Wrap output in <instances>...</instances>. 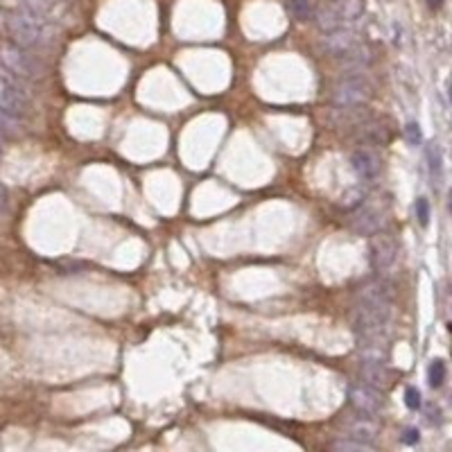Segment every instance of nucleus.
<instances>
[{
    "instance_id": "f3484780",
    "label": "nucleus",
    "mask_w": 452,
    "mask_h": 452,
    "mask_svg": "<svg viewBox=\"0 0 452 452\" xmlns=\"http://www.w3.org/2000/svg\"><path fill=\"white\" fill-rule=\"evenodd\" d=\"M64 0H23V5H25V9H30L32 14H37V16H43V18H48L52 14H57L62 7Z\"/></svg>"
},
{
    "instance_id": "4be33fe9",
    "label": "nucleus",
    "mask_w": 452,
    "mask_h": 452,
    "mask_svg": "<svg viewBox=\"0 0 452 452\" xmlns=\"http://www.w3.org/2000/svg\"><path fill=\"white\" fill-rule=\"evenodd\" d=\"M446 380V364L441 360H434L430 364V385L432 387H441Z\"/></svg>"
},
{
    "instance_id": "20e7f679",
    "label": "nucleus",
    "mask_w": 452,
    "mask_h": 452,
    "mask_svg": "<svg viewBox=\"0 0 452 452\" xmlns=\"http://www.w3.org/2000/svg\"><path fill=\"white\" fill-rule=\"evenodd\" d=\"M391 315H393V306L380 308V306L357 303L353 310V328L357 330L360 337H387Z\"/></svg>"
},
{
    "instance_id": "1a4fd4ad",
    "label": "nucleus",
    "mask_w": 452,
    "mask_h": 452,
    "mask_svg": "<svg viewBox=\"0 0 452 452\" xmlns=\"http://www.w3.org/2000/svg\"><path fill=\"white\" fill-rule=\"evenodd\" d=\"M349 398H351L353 407L360 414H366V416H376V414L382 412V407H385L382 391L366 385V382H357V385H353L351 391H349Z\"/></svg>"
},
{
    "instance_id": "9d476101",
    "label": "nucleus",
    "mask_w": 452,
    "mask_h": 452,
    "mask_svg": "<svg viewBox=\"0 0 452 452\" xmlns=\"http://www.w3.org/2000/svg\"><path fill=\"white\" fill-rule=\"evenodd\" d=\"M355 301L360 306H380V308H391L393 306V287L385 276H380L378 281H371L357 289Z\"/></svg>"
},
{
    "instance_id": "ddd939ff",
    "label": "nucleus",
    "mask_w": 452,
    "mask_h": 452,
    "mask_svg": "<svg viewBox=\"0 0 452 452\" xmlns=\"http://www.w3.org/2000/svg\"><path fill=\"white\" fill-rule=\"evenodd\" d=\"M346 432H349L351 439H357V441L364 444H373L378 434H380V425L371 419V416H357V419L346 423Z\"/></svg>"
},
{
    "instance_id": "5701e85b",
    "label": "nucleus",
    "mask_w": 452,
    "mask_h": 452,
    "mask_svg": "<svg viewBox=\"0 0 452 452\" xmlns=\"http://www.w3.org/2000/svg\"><path fill=\"white\" fill-rule=\"evenodd\" d=\"M416 215H419V222L425 226L427 219H430V204H427L425 197H421V199H416Z\"/></svg>"
},
{
    "instance_id": "6e6552de",
    "label": "nucleus",
    "mask_w": 452,
    "mask_h": 452,
    "mask_svg": "<svg viewBox=\"0 0 452 452\" xmlns=\"http://www.w3.org/2000/svg\"><path fill=\"white\" fill-rule=\"evenodd\" d=\"M362 43V37L351 28H340V30H330L326 32V37L319 41V50L323 54L330 57H342L349 50L357 48Z\"/></svg>"
},
{
    "instance_id": "f03ea898",
    "label": "nucleus",
    "mask_w": 452,
    "mask_h": 452,
    "mask_svg": "<svg viewBox=\"0 0 452 452\" xmlns=\"http://www.w3.org/2000/svg\"><path fill=\"white\" fill-rule=\"evenodd\" d=\"M364 14V0H330V3L315 9L312 21L321 32L349 28Z\"/></svg>"
},
{
    "instance_id": "bb28decb",
    "label": "nucleus",
    "mask_w": 452,
    "mask_h": 452,
    "mask_svg": "<svg viewBox=\"0 0 452 452\" xmlns=\"http://www.w3.org/2000/svg\"><path fill=\"white\" fill-rule=\"evenodd\" d=\"M5 206H7V190H5V185L0 183V213L5 211Z\"/></svg>"
},
{
    "instance_id": "f8f14e48",
    "label": "nucleus",
    "mask_w": 452,
    "mask_h": 452,
    "mask_svg": "<svg viewBox=\"0 0 452 452\" xmlns=\"http://www.w3.org/2000/svg\"><path fill=\"white\" fill-rule=\"evenodd\" d=\"M337 59H340V66L344 68V71L360 75L362 71H366V68L373 64V52H371L364 43H360L357 48H353V50H349L346 54L337 57Z\"/></svg>"
},
{
    "instance_id": "0eeeda50",
    "label": "nucleus",
    "mask_w": 452,
    "mask_h": 452,
    "mask_svg": "<svg viewBox=\"0 0 452 452\" xmlns=\"http://www.w3.org/2000/svg\"><path fill=\"white\" fill-rule=\"evenodd\" d=\"M0 109L7 111L9 115H25L30 109V98L14 79L7 75H0Z\"/></svg>"
},
{
    "instance_id": "7ed1b4c3",
    "label": "nucleus",
    "mask_w": 452,
    "mask_h": 452,
    "mask_svg": "<svg viewBox=\"0 0 452 452\" xmlns=\"http://www.w3.org/2000/svg\"><path fill=\"white\" fill-rule=\"evenodd\" d=\"M371 98H373V86L362 75L342 77L330 91V102L335 107H366Z\"/></svg>"
},
{
    "instance_id": "423d86ee",
    "label": "nucleus",
    "mask_w": 452,
    "mask_h": 452,
    "mask_svg": "<svg viewBox=\"0 0 452 452\" xmlns=\"http://www.w3.org/2000/svg\"><path fill=\"white\" fill-rule=\"evenodd\" d=\"M398 260V242L393 236L385 233V231H378L371 242V265L380 276H387L393 267H396Z\"/></svg>"
},
{
    "instance_id": "a878e982",
    "label": "nucleus",
    "mask_w": 452,
    "mask_h": 452,
    "mask_svg": "<svg viewBox=\"0 0 452 452\" xmlns=\"http://www.w3.org/2000/svg\"><path fill=\"white\" fill-rule=\"evenodd\" d=\"M402 441L405 444H416V441H419V430H407V432H405V436H402Z\"/></svg>"
},
{
    "instance_id": "a211bd4d",
    "label": "nucleus",
    "mask_w": 452,
    "mask_h": 452,
    "mask_svg": "<svg viewBox=\"0 0 452 452\" xmlns=\"http://www.w3.org/2000/svg\"><path fill=\"white\" fill-rule=\"evenodd\" d=\"M289 14H292L296 21H312L315 16V3L312 0H289Z\"/></svg>"
},
{
    "instance_id": "b1692460",
    "label": "nucleus",
    "mask_w": 452,
    "mask_h": 452,
    "mask_svg": "<svg viewBox=\"0 0 452 452\" xmlns=\"http://www.w3.org/2000/svg\"><path fill=\"white\" fill-rule=\"evenodd\" d=\"M405 405H407L410 410H419L421 407V391L410 387L407 391H405Z\"/></svg>"
},
{
    "instance_id": "393cba45",
    "label": "nucleus",
    "mask_w": 452,
    "mask_h": 452,
    "mask_svg": "<svg viewBox=\"0 0 452 452\" xmlns=\"http://www.w3.org/2000/svg\"><path fill=\"white\" fill-rule=\"evenodd\" d=\"M405 132H407V141H410L412 145L421 143V129H419V124H416V122H410L407 129H405Z\"/></svg>"
},
{
    "instance_id": "c85d7f7f",
    "label": "nucleus",
    "mask_w": 452,
    "mask_h": 452,
    "mask_svg": "<svg viewBox=\"0 0 452 452\" xmlns=\"http://www.w3.org/2000/svg\"><path fill=\"white\" fill-rule=\"evenodd\" d=\"M0 147H3V134H0Z\"/></svg>"
},
{
    "instance_id": "aec40b11",
    "label": "nucleus",
    "mask_w": 452,
    "mask_h": 452,
    "mask_svg": "<svg viewBox=\"0 0 452 452\" xmlns=\"http://www.w3.org/2000/svg\"><path fill=\"white\" fill-rule=\"evenodd\" d=\"M427 161H430V175L439 183L441 181V152H439V147H427Z\"/></svg>"
},
{
    "instance_id": "39448f33",
    "label": "nucleus",
    "mask_w": 452,
    "mask_h": 452,
    "mask_svg": "<svg viewBox=\"0 0 452 452\" xmlns=\"http://www.w3.org/2000/svg\"><path fill=\"white\" fill-rule=\"evenodd\" d=\"M0 62H3V66L7 68V71L14 77H18V79H37V77H41V66L18 43H7L5 48L0 50Z\"/></svg>"
},
{
    "instance_id": "f257e3e1",
    "label": "nucleus",
    "mask_w": 452,
    "mask_h": 452,
    "mask_svg": "<svg viewBox=\"0 0 452 452\" xmlns=\"http://www.w3.org/2000/svg\"><path fill=\"white\" fill-rule=\"evenodd\" d=\"M9 32L23 48H41L54 39V28L48 18L32 14L30 9L14 11L9 16Z\"/></svg>"
},
{
    "instance_id": "6ab92c4d",
    "label": "nucleus",
    "mask_w": 452,
    "mask_h": 452,
    "mask_svg": "<svg viewBox=\"0 0 452 452\" xmlns=\"http://www.w3.org/2000/svg\"><path fill=\"white\" fill-rule=\"evenodd\" d=\"M330 448H332V450H340V452H373V450H376L373 444L357 441V439H351V436L340 439V441H335Z\"/></svg>"
},
{
    "instance_id": "4468645a",
    "label": "nucleus",
    "mask_w": 452,
    "mask_h": 452,
    "mask_svg": "<svg viewBox=\"0 0 452 452\" xmlns=\"http://www.w3.org/2000/svg\"><path fill=\"white\" fill-rule=\"evenodd\" d=\"M357 351H360L362 362H387L389 357L387 337H360Z\"/></svg>"
},
{
    "instance_id": "2eb2a0df",
    "label": "nucleus",
    "mask_w": 452,
    "mask_h": 452,
    "mask_svg": "<svg viewBox=\"0 0 452 452\" xmlns=\"http://www.w3.org/2000/svg\"><path fill=\"white\" fill-rule=\"evenodd\" d=\"M360 378H362V382H366V385L376 387L380 391L391 385V373L385 366V362H362Z\"/></svg>"
},
{
    "instance_id": "cd10ccee",
    "label": "nucleus",
    "mask_w": 452,
    "mask_h": 452,
    "mask_svg": "<svg viewBox=\"0 0 452 452\" xmlns=\"http://www.w3.org/2000/svg\"><path fill=\"white\" fill-rule=\"evenodd\" d=\"M427 5H430V7H441L444 0H427Z\"/></svg>"
},
{
    "instance_id": "412c9836",
    "label": "nucleus",
    "mask_w": 452,
    "mask_h": 452,
    "mask_svg": "<svg viewBox=\"0 0 452 452\" xmlns=\"http://www.w3.org/2000/svg\"><path fill=\"white\" fill-rule=\"evenodd\" d=\"M21 129V122L16 115H9L7 111L0 109V134H16Z\"/></svg>"
},
{
    "instance_id": "9b49d317",
    "label": "nucleus",
    "mask_w": 452,
    "mask_h": 452,
    "mask_svg": "<svg viewBox=\"0 0 452 452\" xmlns=\"http://www.w3.org/2000/svg\"><path fill=\"white\" fill-rule=\"evenodd\" d=\"M351 168L362 181H373V179H378L380 170H382V158H380L378 152H373V149L362 147V149H355L353 152Z\"/></svg>"
},
{
    "instance_id": "dca6fc26",
    "label": "nucleus",
    "mask_w": 452,
    "mask_h": 452,
    "mask_svg": "<svg viewBox=\"0 0 452 452\" xmlns=\"http://www.w3.org/2000/svg\"><path fill=\"white\" fill-rule=\"evenodd\" d=\"M382 226H385V217L373 208H362L357 217H353V228L362 236H376L378 231H382Z\"/></svg>"
}]
</instances>
